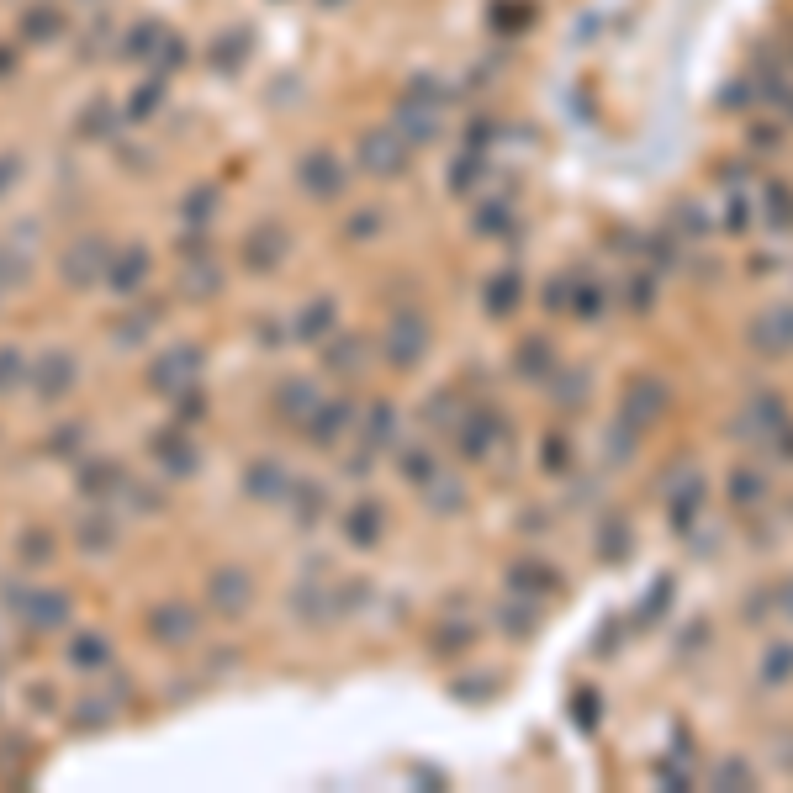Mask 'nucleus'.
<instances>
[{
    "mask_svg": "<svg viewBox=\"0 0 793 793\" xmlns=\"http://www.w3.org/2000/svg\"><path fill=\"white\" fill-rule=\"evenodd\" d=\"M751 349L767 360H778L793 349V307H767L762 318H751Z\"/></svg>",
    "mask_w": 793,
    "mask_h": 793,
    "instance_id": "nucleus-1",
    "label": "nucleus"
},
{
    "mask_svg": "<svg viewBox=\"0 0 793 793\" xmlns=\"http://www.w3.org/2000/svg\"><path fill=\"white\" fill-rule=\"evenodd\" d=\"M667 402H672V392H667L661 381H651V376L630 386V408H640V423L661 418V413H667Z\"/></svg>",
    "mask_w": 793,
    "mask_h": 793,
    "instance_id": "nucleus-2",
    "label": "nucleus"
},
{
    "mask_svg": "<svg viewBox=\"0 0 793 793\" xmlns=\"http://www.w3.org/2000/svg\"><path fill=\"white\" fill-rule=\"evenodd\" d=\"M788 677H793V645H772L767 661H762V682L778 688V682H788Z\"/></svg>",
    "mask_w": 793,
    "mask_h": 793,
    "instance_id": "nucleus-3",
    "label": "nucleus"
},
{
    "mask_svg": "<svg viewBox=\"0 0 793 793\" xmlns=\"http://www.w3.org/2000/svg\"><path fill=\"white\" fill-rule=\"evenodd\" d=\"M751 418L762 423V434H778L783 423H788V413H783L778 397H756V402H751Z\"/></svg>",
    "mask_w": 793,
    "mask_h": 793,
    "instance_id": "nucleus-4",
    "label": "nucleus"
},
{
    "mask_svg": "<svg viewBox=\"0 0 793 793\" xmlns=\"http://www.w3.org/2000/svg\"><path fill=\"white\" fill-rule=\"evenodd\" d=\"M698 503H704V482H688V487H682V497L672 503V524H677V529H688V524H693V513H698Z\"/></svg>",
    "mask_w": 793,
    "mask_h": 793,
    "instance_id": "nucleus-5",
    "label": "nucleus"
},
{
    "mask_svg": "<svg viewBox=\"0 0 793 793\" xmlns=\"http://www.w3.org/2000/svg\"><path fill=\"white\" fill-rule=\"evenodd\" d=\"M762 492H767V482H762L756 471H735V476H730V497H735V503H756Z\"/></svg>",
    "mask_w": 793,
    "mask_h": 793,
    "instance_id": "nucleus-6",
    "label": "nucleus"
},
{
    "mask_svg": "<svg viewBox=\"0 0 793 793\" xmlns=\"http://www.w3.org/2000/svg\"><path fill=\"white\" fill-rule=\"evenodd\" d=\"M714 783H719V788H751V767L741 762V756H730V762H719Z\"/></svg>",
    "mask_w": 793,
    "mask_h": 793,
    "instance_id": "nucleus-7",
    "label": "nucleus"
},
{
    "mask_svg": "<svg viewBox=\"0 0 793 793\" xmlns=\"http://www.w3.org/2000/svg\"><path fill=\"white\" fill-rule=\"evenodd\" d=\"M651 297H656V291H651V281H645V275H640V286H630V302H640V307H651Z\"/></svg>",
    "mask_w": 793,
    "mask_h": 793,
    "instance_id": "nucleus-8",
    "label": "nucleus"
}]
</instances>
